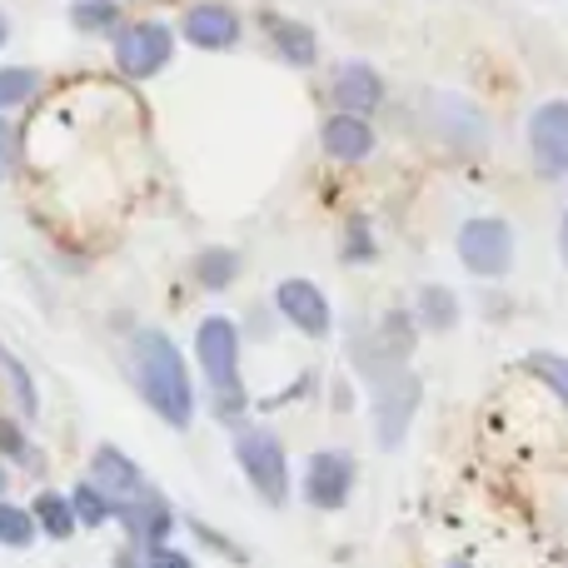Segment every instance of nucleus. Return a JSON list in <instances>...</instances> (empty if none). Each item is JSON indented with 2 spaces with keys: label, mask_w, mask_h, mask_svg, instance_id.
Instances as JSON below:
<instances>
[{
  "label": "nucleus",
  "mask_w": 568,
  "mask_h": 568,
  "mask_svg": "<svg viewBox=\"0 0 568 568\" xmlns=\"http://www.w3.org/2000/svg\"><path fill=\"white\" fill-rule=\"evenodd\" d=\"M10 40V20H6V10H0V45Z\"/></svg>",
  "instance_id": "obj_30"
},
{
  "label": "nucleus",
  "mask_w": 568,
  "mask_h": 568,
  "mask_svg": "<svg viewBox=\"0 0 568 568\" xmlns=\"http://www.w3.org/2000/svg\"><path fill=\"white\" fill-rule=\"evenodd\" d=\"M559 255H564V265H568V210H564V230H559Z\"/></svg>",
  "instance_id": "obj_29"
},
{
  "label": "nucleus",
  "mask_w": 568,
  "mask_h": 568,
  "mask_svg": "<svg viewBox=\"0 0 568 568\" xmlns=\"http://www.w3.org/2000/svg\"><path fill=\"white\" fill-rule=\"evenodd\" d=\"M0 454H6V459H20V464H30V469H36V449H30V439L20 434V424H16V419H6V414H0Z\"/></svg>",
  "instance_id": "obj_26"
},
{
  "label": "nucleus",
  "mask_w": 568,
  "mask_h": 568,
  "mask_svg": "<svg viewBox=\"0 0 568 568\" xmlns=\"http://www.w3.org/2000/svg\"><path fill=\"white\" fill-rule=\"evenodd\" d=\"M70 26L85 36H105L120 26V6L115 0H80V6H70Z\"/></svg>",
  "instance_id": "obj_23"
},
{
  "label": "nucleus",
  "mask_w": 568,
  "mask_h": 568,
  "mask_svg": "<svg viewBox=\"0 0 568 568\" xmlns=\"http://www.w3.org/2000/svg\"><path fill=\"white\" fill-rule=\"evenodd\" d=\"M0 384L10 389V404H16L20 419H36L40 414V389H36V379H30V369L6 349V344H0Z\"/></svg>",
  "instance_id": "obj_17"
},
{
  "label": "nucleus",
  "mask_w": 568,
  "mask_h": 568,
  "mask_svg": "<svg viewBox=\"0 0 568 568\" xmlns=\"http://www.w3.org/2000/svg\"><path fill=\"white\" fill-rule=\"evenodd\" d=\"M120 524L130 529V544H135V549H160V544L170 539V529H175V514H170V504L150 489L145 499L130 504V509L120 514Z\"/></svg>",
  "instance_id": "obj_14"
},
{
  "label": "nucleus",
  "mask_w": 568,
  "mask_h": 568,
  "mask_svg": "<svg viewBox=\"0 0 568 568\" xmlns=\"http://www.w3.org/2000/svg\"><path fill=\"white\" fill-rule=\"evenodd\" d=\"M240 275V255L235 250H200L195 255V284L200 290H225Z\"/></svg>",
  "instance_id": "obj_19"
},
{
  "label": "nucleus",
  "mask_w": 568,
  "mask_h": 568,
  "mask_svg": "<svg viewBox=\"0 0 568 568\" xmlns=\"http://www.w3.org/2000/svg\"><path fill=\"white\" fill-rule=\"evenodd\" d=\"M524 369L539 374L544 384H549L554 394H559V404L568 409V354H554V349H534L529 359H524Z\"/></svg>",
  "instance_id": "obj_24"
},
{
  "label": "nucleus",
  "mask_w": 568,
  "mask_h": 568,
  "mask_svg": "<svg viewBox=\"0 0 568 568\" xmlns=\"http://www.w3.org/2000/svg\"><path fill=\"white\" fill-rule=\"evenodd\" d=\"M329 90H334V105H339L344 115H369V110L384 100V80L369 60H344V65H334Z\"/></svg>",
  "instance_id": "obj_12"
},
{
  "label": "nucleus",
  "mask_w": 568,
  "mask_h": 568,
  "mask_svg": "<svg viewBox=\"0 0 568 568\" xmlns=\"http://www.w3.org/2000/svg\"><path fill=\"white\" fill-rule=\"evenodd\" d=\"M185 40L195 50H235L240 45V16L225 0H200L185 10Z\"/></svg>",
  "instance_id": "obj_11"
},
{
  "label": "nucleus",
  "mask_w": 568,
  "mask_h": 568,
  "mask_svg": "<svg viewBox=\"0 0 568 568\" xmlns=\"http://www.w3.org/2000/svg\"><path fill=\"white\" fill-rule=\"evenodd\" d=\"M414 314H419L424 329L444 334L459 324V294L449 284H419V300H414Z\"/></svg>",
  "instance_id": "obj_16"
},
{
  "label": "nucleus",
  "mask_w": 568,
  "mask_h": 568,
  "mask_svg": "<svg viewBox=\"0 0 568 568\" xmlns=\"http://www.w3.org/2000/svg\"><path fill=\"white\" fill-rule=\"evenodd\" d=\"M260 26L270 30V45L280 50V60H290V65H300V70H310L314 60H320V40H314L310 26H300V20H290V16H275V10H265Z\"/></svg>",
  "instance_id": "obj_15"
},
{
  "label": "nucleus",
  "mask_w": 568,
  "mask_h": 568,
  "mask_svg": "<svg viewBox=\"0 0 568 568\" xmlns=\"http://www.w3.org/2000/svg\"><path fill=\"white\" fill-rule=\"evenodd\" d=\"M354 359H359V374L374 389V434H379L384 449H399L414 424V409H419V379L404 369V349H394V344L384 349L379 339H374V349L359 344Z\"/></svg>",
  "instance_id": "obj_2"
},
{
  "label": "nucleus",
  "mask_w": 568,
  "mask_h": 568,
  "mask_svg": "<svg viewBox=\"0 0 568 568\" xmlns=\"http://www.w3.org/2000/svg\"><path fill=\"white\" fill-rule=\"evenodd\" d=\"M235 459L245 469L250 489L260 494L265 504L290 499V454H284L275 429H260V424H235Z\"/></svg>",
  "instance_id": "obj_4"
},
{
  "label": "nucleus",
  "mask_w": 568,
  "mask_h": 568,
  "mask_svg": "<svg viewBox=\"0 0 568 568\" xmlns=\"http://www.w3.org/2000/svg\"><path fill=\"white\" fill-rule=\"evenodd\" d=\"M145 568H195V559L170 549V544H160V549H145Z\"/></svg>",
  "instance_id": "obj_27"
},
{
  "label": "nucleus",
  "mask_w": 568,
  "mask_h": 568,
  "mask_svg": "<svg viewBox=\"0 0 568 568\" xmlns=\"http://www.w3.org/2000/svg\"><path fill=\"white\" fill-rule=\"evenodd\" d=\"M344 260H349V265H364V260H374L369 220H359V215H354L349 225H344Z\"/></svg>",
  "instance_id": "obj_25"
},
{
  "label": "nucleus",
  "mask_w": 568,
  "mask_h": 568,
  "mask_svg": "<svg viewBox=\"0 0 568 568\" xmlns=\"http://www.w3.org/2000/svg\"><path fill=\"white\" fill-rule=\"evenodd\" d=\"M175 55V30L165 20H130L115 30V65L125 80H150Z\"/></svg>",
  "instance_id": "obj_6"
},
{
  "label": "nucleus",
  "mask_w": 568,
  "mask_h": 568,
  "mask_svg": "<svg viewBox=\"0 0 568 568\" xmlns=\"http://www.w3.org/2000/svg\"><path fill=\"white\" fill-rule=\"evenodd\" d=\"M36 534L40 529H36V519H30V509L0 499V549H30Z\"/></svg>",
  "instance_id": "obj_22"
},
{
  "label": "nucleus",
  "mask_w": 568,
  "mask_h": 568,
  "mask_svg": "<svg viewBox=\"0 0 568 568\" xmlns=\"http://www.w3.org/2000/svg\"><path fill=\"white\" fill-rule=\"evenodd\" d=\"M454 568H469V564H454Z\"/></svg>",
  "instance_id": "obj_32"
},
{
  "label": "nucleus",
  "mask_w": 568,
  "mask_h": 568,
  "mask_svg": "<svg viewBox=\"0 0 568 568\" xmlns=\"http://www.w3.org/2000/svg\"><path fill=\"white\" fill-rule=\"evenodd\" d=\"M130 369H135L140 399L170 424V429H190L195 424V384H190L185 354L165 329H140L130 339Z\"/></svg>",
  "instance_id": "obj_1"
},
{
  "label": "nucleus",
  "mask_w": 568,
  "mask_h": 568,
  "mask_svg": "<svg viewBox=\"0 0 568 568\" xmlns=\"http://www.w3.org/2000/svg\"><path fill=\"white\" fill-rule=\"evenodd\" d=\"M0 494H6V464H0Z\"/></svg>",
  "instance_id": "obj_31"
},
{
  "label": "nucleus",
  "mask_w": 568,
  "mask_h": 568,
  "mask_svg": "<svg viewBox=\"0 0 568 568\" xmlns=\"http://www.w3.org/2000/svg\"><path fill=\"white\" fill-rule=\"evenodd\" d=\"M529 155L539 180H568V100H544L529 115Z\"/></svg>",
  "instance_id": "obj_7"
},
{
  "label": "nucleus",
  "mask_w": 568,
  "mask_h": 568,
  "mask_svg": "<svg viewBox=\"0 0 568 568\" xmlns=\"http://www.w3.org/2000/svg\"><path fill=\"white\" fill-rule=\"evenodd\" d=\"M354 494V459L339 449H320L310 454V464H304V504L320 514H334L344 509Z\"/></svg>",
  "instance_id": "obj_9"
},
{
  "label": "nucleus",
  "mask_w": 568,
  "mask_h": 568,
  "mask_svg": "<svg viewBox=\"0 0 568 568\" xmlns=\"http://www.w3.org/2000/svg\"><path fill=\"white\" fill-rule=\"evenodd\" d=\"M275 310L284 314V324H294L310 339H324L334 329V310L324 300V290L314 280H280L275 284Z\"/></svg>",
  "instance_id": "obj_10"
},
{
  "label": "nucleus",
  "mask_w": 568,
  "mask_h": 568,
  "mask_svg": "<svg viewBox=\"0 0 568 568\" xmlns=\"http://www.w3.org/2000/svg\"><path fill=\"white\" fill-rule=\"evenodd\" d=\"M90 484H95V489L110 499L115 519L130 509V504H140L150 494V479L140 474V464L130 459V454H120L115 444H100V449L90 454Z\"/></svg>",
  "instance_id": "obj_8"
},
{
  "label": "nucleus",
  "mask_w": 568,
  "mask_h": 568,
  "mask_svg": "<svg viewBox=\"0 0 568 568\" xmlns=\"http://www.w3.org/2000/svg\"><path fill=\"white\" fill-rule=\"evenodd\" d=\"M195 359H200V369H205L210 394H215V414L225 424H240L245 409H250V394H245V379H240V329H235V320H225V314L200 320Z\"/></svg>",
  "instance_id": "obj_3"
},
{
  "label": "nucleus",
  "mask_w": 568,
  "mask_h": 568,
  "mask_svg": "<svg viewBox=\"0 0 568 568\" xmlns=\"http://www.w3.org/2000/svg\"><path fill=\"white\" fill-rule=\"evenodd\" d=\"M70 514H75V524H85V529H100V524L115 519V509H110V499L95 489V484H75V494H70Z\"/></svg>",
  "instance_id": "obj_21"
},
{
  "label": "nucleus",
  "mask_w": 568,
  "mask_h": 568,
  "mask_svg": "<svg viewBox=\"0 0 568 568\" xmlns=\"http://www.w3.org/2000/svg\"><path fill=\"white\" fill-rule=\"evenodd\" d=\"M10 165H16V130H10V120L0 115V180L10 175Z\"/></svg>",
  "instance_id": "obj_28"
},
{
  "label": "nucleus",
  "mask_w": 568,
  "mask_h": 568,
  "mask_svg": "<svg viewBox=\"0 0 568 568\" xmlns=\"http://www.w3.org/2000/svg\"><path fill=\"white\" fill-rule=\"evenodd\" d=\"M40 90V70L30 65H0V115L16 105H26L30 95Z\"/></svg>",
  "instance_id": "obj_20"
},
{
  "label": "nucleus",
  "mask_w": 568,
  "mask_h": 568,
  "mask_svg": "<svg viewBox=\"0 0 568 568\" xmlns=\"http://www.w3.org/2000/svg\"><path fill=\"white\" fill-rule=\"evenodd\" d=\"M459 265L479 280H504L514 270V225L499 215H479L459 225Z\"/></svg>",
  "instance_id": "obj_5"
},
{
  "label": "nucleus",
  "mask_w": 568,
  "mask_h": 568,
  "mask_svg": "<svg viewBox=\"0 0 568 568\" xmlns=\"http://www.w3.org/2000/svg\"><path fill=\"white\" fill-rule=\"evenodd\" d=\"M320 145H324V155L339 160V165H359V160H369L374 155L369 115H344V110H334L320 130Z\"/></svg>",
  "instance_id": "obj_13"
},
{
  "label": "nucleus",
  "mask_w": 568,
  "mask_h": 568,
  "mask_svg": "<svg viewBox=\"0 0 568 568\" xmlns=\"http://www.w3.org/2000/svg\"><path fill=\"white\" fill-rule=\"evenodd\" d=\"M30 519H36L40 534H50V539H70V534L80 529L75 514H70V499L65 494H36V504H30Z\"/></svg>",
  "instance_id": "obj_18"
}]
</instances>
